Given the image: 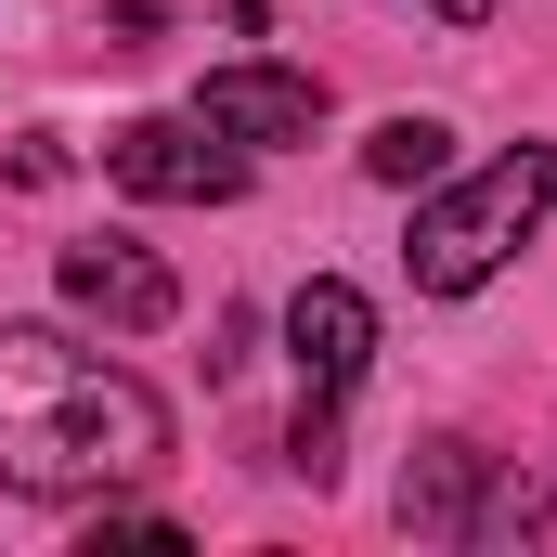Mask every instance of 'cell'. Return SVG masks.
<instances>
[{"label":"cell","instance_id":"1","mask_svg":"<svg viewBox=\"0 0 557 557\" xmlns=\"http://www.w3.org/2000/svg\"><path fill=\"white\" fill-rule=\"evenodd\" d=\"M169 467V403L131 363L78 350L65 324H0V493L104 506Z\"/></svg>","mask_w":557,"mask_h":557},{"label":"cell","instance_id":"2","mask_svg":"<svg viewBox=\"0 0 557 557\" xmlns=\"http://www.w3.org/2000/svg\"><path fill=\"white\" fill-rule=\"evenodd\" d=\"M557 221V143H519V156H493V169H467V182H441L416 208V285L428 298H467V285H493L532 234Z\"/></svg>","mask_w":557,"mask_h":557},{"label":"cell","instance_id":"3","mask_svg":"<svg viewBox=\"0 0 557 557\" xmlns=\"http://www.w3.org/2000/svg\"><path fill=\"white\" fill-rule=\"evenodd\" d=\"M403 532H416V545H519V532H545V480H519V467L480 454V441H416V467H403Z\"/></svg>","mask_w":557,"mask_h":557},{"label":"cell","instance_id":"4","mask_svg":"<svg viewBox=\"0 0 557 557\" xmlns=\"http://www.w3.org/2000/svg\"><path fill=\"white\" fill-rule=\"evenodd\" d=\"M104 182L143 195V208H234L247 143H221L208 117H131V131H104Z\"/></svg>","mask_w":557,"mask_h":557},{"label":"cell","instance_id":"5","mask_svg":"<svg viewBox=\"0 0 557 557\" xmlns=\"http://www.w3.org/2000/svg\"><path fill=\"white\" fill-rule=\"evenodd\" d=\"M285 350H298V403L337 416V403L363 389V363H376V298L337 285V273H311L298 298H285Z\"/></svg>","mask_w":557,"mask_h":557},{"label":"cell","instance_id":"6","mask_svg":"<svg viewBox=\"0 0 557 557\" xmlns=\"http://www.w3.org/2000/svg\"><path fill=\"white\" fill-rule=\"evenodd\" d=\"M52 273H65V311H91V324H117V337H156V324L182 311L169 260H156V247H131V234H78Z\"/></svg>","mask_w":557,"mask_h":557},{"label":"cell","instance_id":"7","mask_svg":"<svg viewBox=\"0 0 557 557\" xmlns=\"http://www.w3.org/2000/svg\"><path fill=\"white\" fill-rule=\"evenodd\" d=\"M195 117L221 143H311L324 131V78H298V65H221L195 91Z\"/></svg>","mask_w":557,"mask_h":557},{"label":"cell","instance_id":"8","mask_svg":"<svg viewBox=\"0 0 557 557\" xmlns=\"http://www.w3.org/2000/svg\"><path fill=\"white\" fill-rule=\"evenodd\" d=\"M363 169H376V182H441V169H454V131H441V117H376Z\"/></svg>","mask_w":557,"mask_h":557},{"label":"cell","instance_id":"9","mask_svg":"<svg viewBox=\"0 0 557 557\" xmlns=\"http://www.w3.org/2000/svg\"><path fill=\"white\" fill-rule=\"evenodd\" d=\"M428 13H454V26H480V13H493V0H428Z\"/></svg>","mask_w":557,"mask_h":557}]
</instances>
